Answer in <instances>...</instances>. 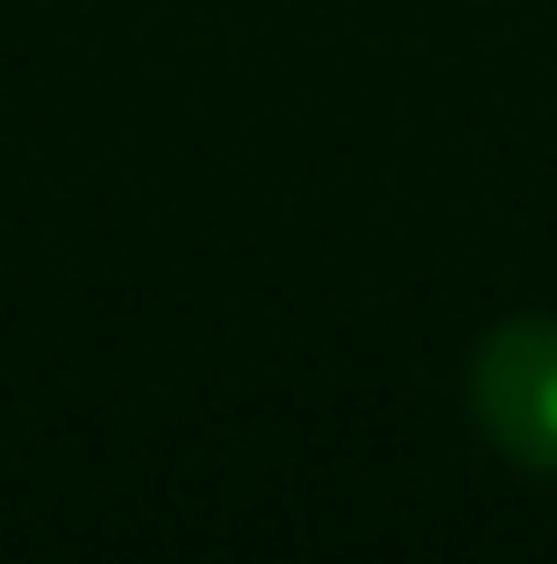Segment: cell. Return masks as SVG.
<instances>
[{"instance_id": "6da1fadb", "label": "cell", "mask_w": 557, "mask_h": 564, "mask_svg": "<svg viewBox=\"0 0 557 564\" xmlns=\"http://www.w3.org/2000/svg\"><path fill=\"white\" fill-rule=\"evenodd\" d=\"M479 422L522 465H557V322L493 329L472 365Z\"/></svg>"}]
</instances>
